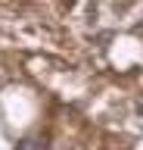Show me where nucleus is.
Wrapping results in <instances>:
<instances>
[{"instance_id": "obj_1", "label": "nucleus", "mask_w": 143, "mask_h": 150, "mask_svg": "<svg viewBox=\"0 0 143 150\" xmlns=\"http://www.w3.org/2000/svg\"><path fill=\"white\" fill-rule=\"evenodd\" d=\"M19 150H47V141H40V138H31V141H22Z\"/></svg>"}]
</instances>
